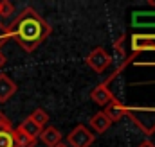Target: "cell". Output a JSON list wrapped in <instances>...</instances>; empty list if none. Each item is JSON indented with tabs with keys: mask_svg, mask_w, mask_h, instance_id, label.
<instances>
[{
	"mask_svg": "<svg viewBox=\"0 0 155 147\" xmlns=\"http://www.w3.org/2000/svg\"><path fill=\"white\" fill-rule=\"evenodd\" d=\"M4 33L5 38H13L25 52H33L49 38L52 27L33 7H24L20 14L4 29Z\"/></svg>",
	"mask_w": 155,
	"mask_h": 147,
	"instance_id": "6da1fadb",
	"label": "cell"
},
{
	"mask_svg": "<svg viewBox=\"0 0 155 147\" xmlns=\"http://www.w3.org/2000/svg\"><path fill=\"white\" fill-rule=\"evenodd\" d=\"M112 56L103 48V47H96V48H92V52L85 58V63L94 70V72L97 74H103L107 72L108 68H110V65H112Z\"/></svg>",
	"mask_w": 155,
	"mask_h": 147,
	"instance_id": "7a4b0ae2",
	"label": "cell"
},
{
	"mask_svg": "<svg viewBox=\"0 0 155 147\" xmlns=\"http://www.w3.org/2000/svg\"><path fill=\"white\" fill-rule=\"evenodd\" d=\"M96 140V135L85 126V124H78L76 127L69 133L67 136V145L69 147H90Z\"/></svg>",
	"mask_w": 155,
	"mask_h": 147,
	"instance_id": "3957f363",
	"label": "cell"
},
{
	"mask_svg": "<svg viewBox=\"0 0 155 147\" xmlns=\"http://www.w3.org/2000/svg\"><path fill=\"white\" fill-rule=\"evenodd\" d=\"M130 41L134 52H155V34H132Z\"/></svg>",
	"mask_w": 155,
	"mask_h": 147,
	"instance_id": "277c9868",
	"label": "cell"
},
{
	"mask_svg": "<svg viewBox=\"0 0 155 147\" xmlns=\"http://www.w3.org/2000/svg\"><path fill=\"white\" fill-rule=\"evenodd\" d=\"M90 99L97 104V106H107L110 101H114L116 97L112 95V92H110V88H108V83L107 81H103V83H99L92 92H90Z\"/></svg>",
	"mask_w": 155,
	"mask_h": 147,
	"instance_id": "5b68a950",
	"label": "cell"
},
{
	"mask_svg": "<svg viewBox=\"0 0 155 147\" xmlns=\"http://www.w3.org/2000/svg\"><path fill=\"white\" fill-rule=\"evenodd\" d=\"M103 113L107 115V118H108L110 122H119L123 117H126V106H123L121 101L114 99V101H110V102L105 106Z\"/></svg>",
	"mask_w": 155,
	"mask_h": 147,
	"instance_id": "8992f818",
	"label": "cell"
},
{
	"mask_svg": "<svg viewBox=\"0 0 155 147\" xmlns=\"http://www.w3.org/2000/svg\"><path fill=\"white\" fill-rule=\"evenodd\" d=\"M134 27H155V11H135L132 13Z\"/></svg>",
	"mask_w": 155,
	"mask_h": 147,
	"instance_id": "52a82bcc",
	"label": "cell"
},
{
	"mask_svg": "<svg viewBox=\"0 0 155 147\" xmlns=\"http://www.w3.org/2000/svg\"><path fill=\"white\" fill-rule=\"evenodd\" d=\"M38 138L41 140V144H45L47 147H54L56 144L61 142V133L58 131V127L49 126V127H43V129L40 131Z\"/></svg>",
	"mask_w": 155,
	"mask_h": 147,
	"instance_id": "ba28073f",
	"label": "cell"
},
{
	"mask_svg": "<svg viewBox=\"0 0 155 147\" xmlns=\"http://www.w3.org/2000/svg\"><path fill=\"white\" fill-rule=\"evenodd\" d=\"M15 92H16V84H15V81H13L9 75L0 74V102L9 101V99L15 95Z\"/></svg>",
	"mask_w": 155,
	"mask_h": 147,
	"instance_id": "9c48e42d",
	"label": "cell"
},
{
	"mask_svg": "<svg viewBox=\"0 0 155 147\" xmlns=\"http://www.w3.org/2000/svg\"><path fill=\"white\" fill-rule=\"evenodd\" d=\"M110 126H112V122L107 118V115H105L103 111H97L96 115H92V117H90V127H92L97 135H101V133L108 131V129H110Z\"/></svg>",
	"mask_w": 155,
	"mask_h": 147,
	"instance_id": "30bf717a",
	"label": "cell"
},
{
	"mask_svg": "<svg viewBox=\"0 0 155 147\" xmlns=\"http://www.w3.org/2000/svg\"><path fill=\"white\" fill-rule=\"evenodd\" d=\"M18 129H20L25 136H29V138H33V140H38L40 131H41V127H38V126H36V124L29 118V117L22 120V124L18 126Z\"/></svg>",
	"mask_w": 155,
	"mask_h": 147,
	"instance_id": "8fae6325",
	"label": "cell"
},
{
	"mask_svg": "<svg viewBox=\"0 0 155 147\" xmlns=\"http://www.w3.org/2000/svg\"><path fill=\"white\" fill-rule=\"evenodd\" d=\"M13 140H15V147H35L36 140L25 136L20 129H13Z\"/></svg>",
	"mask_w": 155,
	"mask_h": 147,
	"instance_id": "7c38bea8",
	"label": "cell"
},
{
	"mask_svg": "<svg viewBox=\"0 0 155 147\" xmlns=\"http://www.w3.org/2000/svg\"><path fill=\"white\" fill-rule=\"evenodd\" d=\"M29 118H31L38 127H41V129H43V127L47 126V122H49V115H47V111L41 110V108H36V110L29 115Z\"/></svg>",
	"mask_w": 155,
	"mask_h": 147,
	"instance_id": "4fadbf2b",
	"label": "cell"
},
{
	"mask_svg": "<svg viewBox=\"0 0 155 147\" xmlns=\"http://www.w3.org/2000/svg\"><path fill=\"white\" fill-rule=\"evenodd\" d=\"M0 147H15L13 129H0Z\"/></svg>",
	"mask_w": 155,
	"mask_h": 147,
	"instance_id": "5bb4252c",
	"label": "cell"
},
{
	"mask_svg": "<svg viewBox=\"0 0 155 147\" xmlns=\"http://www.w3.org/2000/svg\"><path fill=\"white\" fill-rule=\"evenodd\" d=\"M13 13H15V7H13L11 2H7V0L0 2V20L2 18H9Z\"/></svg>",
	"mask_w": 155,
	"mask_h": 147,
	"instance_id": "9a60e30c",
	"label": "cell"
},
{
	"mask_svg": "<svg viewBox=\"0 0 155 147\" xmlns=\"http://www.w3.org/2000/svg\"><path fill=\"white\" fill-rule=\"evenodd\" d=\"M0 129H13V126H11V120L4 115V111H0Z\"/></svg>",
	"mask_w": 155,
	"mask_h": 147,
	"instance_id": "2e32d148",
	"label": "cell"
},
{
	"mask_svg": "<svg viewBox=\"0 0 155 147\" xmlns=\"http://www.w3.org/2000/svg\"><path fill=\"white\" fill-rule=\"evenodd\" d=\"M137 147H155V144L152 142V140H143V142H141Z\"/></svg>",
	"mask_w": 155,
	"mask_h": 147,
	"instance_id": "e0dca14e",
	"label": "cell"
},
{
	"mask_svg": "<svg viewBox=\"0 0 155 147\" xmlns=\"http://www.w3.org/2000/svg\"><path fill=\"white\" fill-rule=\"evenodd\" d=\"M2 45H4V41H0V47H2ZM4 65H5V56L0 52V68H2Z\"/></svg>",
	"mask_w": 155,
	"mask_h": 147,
	"instance_id": "ac0fdd59",
	"label": "cell"
},
{
	"mask_svg": "<svg viewBox=\"0 0 155 147\" xmlns=\"http://www.w3.org/2000/svg\"><path fill=\"white\" fill-rule=\"evenodd\" d=\"M54 147H69V145H67V144H63V142H60V144H56Z\"/></svg>",
	"mask_w": 155,
	"mask_h": 147,
	"instance_id": "d6986e66",
	"label": "cell"
},
{
	"mask_svg": "<svg viewBox=\"0 0 155 147\" xmlns=\"http://www.w3.org/2000/svg\"><path fill=\"white\" fill-rule=\"evenodd\" d=\"M148 4H150V5H153V7H155V0H148Z\"/></svg>",
	"mask_w": 155,
	"mask_h": 147,
	"instance_id": "ffe728a7",
	"label": "cell"
},
{
	"mask_svg": "<svg viewBox=\"0 0 155 147\" xmlns=\"http://www.w3.org/2000/svg\"><path fill=\"white\" fill-rule=\"evenodd\" d=\"M0 41H4V39H0Z\"/></svg>",
	"mask_w": 155,
	"mask_h": 147,
	"instance_id": "44dd1931",
	"label": "cell"
}]
</instances>
